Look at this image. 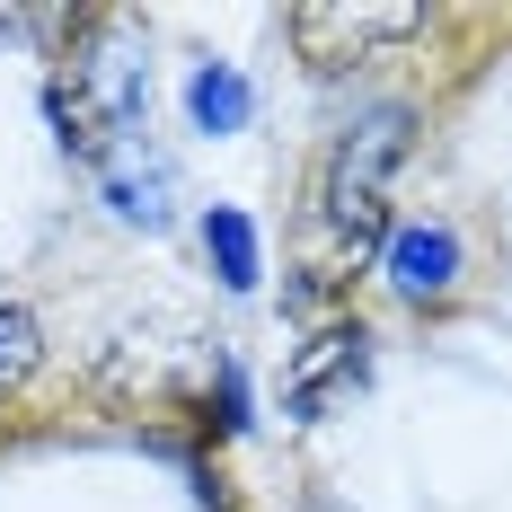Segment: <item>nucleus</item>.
I'll return each instance as SVG.
<instances>
[{"instance_id": "nucleus-5", "label": "nucleus", "mask_w": 512, "mask_h": 512, "mask_svg": "<svg viewBox=\"0 0 512 512\" xmlns=\"http://www.w3.org/2000/svg\"><path fill=\"white\" fill-rule=\"evenodd\" d=\"M362 362H371V336H362V327H318L301 354H292V371H283L292 415H327V407L362 380Z\"/></svg>"}, {"instance_id": "nucleus-1", "label": "nucleus", "mask_w": 512, "mask_h": 512, "mask_svg": "<svg viewBox=\"0 0 512 512\" xmlns=\"http://www.w3.org/2000/svg\"><path fill=\"white\" fill-rule=\"evenodd\" d=\"M398 159H407V106H371L318 159L309 212H301V274H318L327 292L354 283L389 248V177H398Z\"/></svg>"}, {"instance_id": "nucleus-6", "label": "nucleus", "mask_w": 512, "mask_h": 512, "mask_svg": "<svg viewBox=\"0 0 512 512\" xmlns=\"http://www.w3.org/2000/svg\"><path fill=\"white\" fill-rule=\"evenodd\" d=\"M186 115H195L204 133H239V124H248V80H239L230 62H195V80H186Z\"/></svg>"}, {"instance_id": "nucleus-4", "label": "nucleus", "mask_w": 512, "mask_h": 512, "mask_svg": "<svg viewBox=\"0 0 512 512\" xmlns=\"http://www.w3.org/2000/svg\"><path fill=\"white\" fill-rule=\"evenodd\" d=\"M380 265H389V292L398 301H451L468 256H460V230L451 221H398L389 248H380Z\"/></svg>"}, {"instance_id": "nucleus-8", "label": "nucleus", "mask_w": 512, "mask_h": 512, "mask_svg": "<svg viewBox=\"0 0 512 512\" xmlns=\"http://www.w3.org/2000/svg\"><path fill=\"white\" fill-rule=\"evenodd\" d=\"M36 362H45V327H36L18 301H0V389H18Z\"/></svg>"}, {"instance_id": "nucleus-3", "label": "nucleus", "mask_w": 512, "mask_h": 512, "mask_svg": "<svg viewBox=\"0 0 512 512\" xmlns=\"http://www.w3.org/2000/svg\"><path fill=\"white\" fill-rule=\"evenodd\" d=\"M424 36V9L415 0H301L292 9V45L309 71H354L380 45H407Z\"/></svg>"}, {"instance_id": "nucleus-2", "label": "nucleus", "mask_w": 512, "mask_h": 512, "mask_svg": "<svg viewBox=\"0 0 512 512\" xmlns=\"http://www.w3.org/2000/svg\"><path fill=\"white\" fill-rule=\"evenodd\" d=\"M142 115H151V71L133 53V27L89 18L80 45L62 53V142L89 151L98 168H115V151L142 133Z\"/></svg>"}, {"instance_id": "nucleus-7", "label": "nucleus", "mask_w": 512, "mask_h": 512, "mask_svg": "<svg viewBox=\"0 0 512 512\" xmlns=\"http://www.w3.org/2000/svg\"><path fill=\"white\" fill-rule=\"evenodd\" d=\"M204 256L221 265V283H230V292H256V274H265V265H256L248 212H230V204H212V212H204Z\"/></svg>"}]
</instances>
